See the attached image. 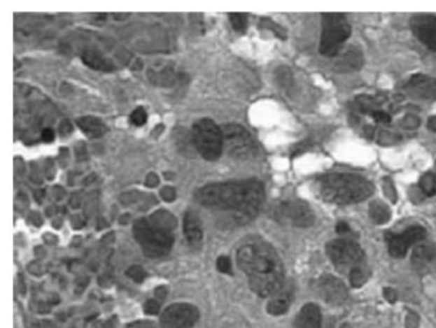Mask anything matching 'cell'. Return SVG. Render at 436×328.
Here are the masks:
<instances>
[{"label": "cell", "mask_w": 436, "mask_h": 328, "mask_svg": "<svg viewBox=\"0 0 436 328\" xmlns=\"http://www.w3.org/2000/svg\"><path fill=\"white\" fill-rule=\"evenodd\" d=\"M196 199L209 210L244 225L259 215L265 201V188L258 179L214 183L197 190Z\"/></svg>", "instance_id": "6da1fadb"}, {"label": "cell", "mask_w": 436, "mask_h": 328, "mask_svg": "<svg viewBox=\"0 0 436 328\" xmlns=\"http://www.w3.org/2000/svg\"><path fill=\"white\" fill-rule=\"evenodd\" d=\"M237 263L260 297H273L284 286V267L276 250L260 238L244 241L237 250Z\"/></svg>", "instance_id": "7a4b0ae2"}, {"label": "cell", "mask_w": 436, "mask_h": 328, "mask_svg": "<svg viewBox=\"0 0 436 328\" xmlns=\"http://www.w3.org/2000/svg\"><path fill=\"white\" fill-rule=\"evenodd\" d=\"M134 236L148 258L165 257L174 244L173 219L169 213L162 212L153 218L137 220L134 224Z\"/></svg>", "instance_id": "3957f363"}, {"label": "cell", "mask_w": 436, "mask_h": 328, "mask_svg": "<svg viewBox=\"0 0 436 328\" xmlns=\"http://www.w3.org/2000/svg\"><path fill=\"white\" fill-rule=\"evenodd\" d=\"M318 187L323 199L339 206L363 202L374 193V185L367 179L342 173L320 178Z\"/></svg>", "instance_id": "277c9868"}, {"label": "cell", "mask_w": 436, "mask_h": 328, "mask_svg": "<svg viewBox=\"0 0 436 328\" xmlns=\"http://www.w3.org/2000/svg\"><path fill=\"white\" fill-rule=\"evenodd\" d=\"M351 24L342 13H324L321 15V38L320 52L324 57L333 58L339 54L343 44L351 36Z\"/></svg>", "instance_id": "5b68a950"}, {"label": "cell", "mask_w": 436, "mask_h": 328, "mask_svg": "<svg viewBox=\"0 0 436 328\" xmlns=\"http://www.w3.org/2000/svg\"><path fill=\"white\" fill-rule=\"evenodd\" d=\"M193 145L207 161H216L224 148L222 128L211 119H200L192 127Z\"/></svg>", "instance_id": "8992f818"}, {"label": "cell", "mask_w": 436, "mask_h": 328, "mask_svg": "<svg viewBox=\"0 0 436 328\" xmlns=\"http://www.w3.org/2000/svg\"><path fill=\"white\" fill-rule=\"evenodd\" d=\"M326 253L335 269L342 273H352L363 269L365 253L363 248L349 239H335L326 245Z\"/></svg>", "instance_id": "52a82bcc"}, {"label": "cell", "mask_w": 436, "mask_h": 328, "mask_svg": "<svg viewBox=\"0 0 436 328\" xmlns=\"http://www.w3.org/2000/svg\"><path fill=\"white\" fill-rule=\"evenodd\" d=\"M224 148L232 157L247 160L253 157L258 151L256 142L244 127L239 124H227L222 128Z\"/></svg>", "instance_id": "ba28073f"}, {"label": "cell", "mask_w": 436, "mask_h": 328, "mask_svg": "<svg viewBox=\"0 0 436 328\" xmlns=\"http://www.w3.org/2000/svg\"><path fill=\"white\" fill-rule=\"evenodd\" d=\"M200 318V312L190 303H174L160 315L162 328H192Z\"/></svg>", "instance_id": "9c48e42d"}, {"label": "cell", "mask_w": 436, "mask_h": 328, "mask_svg": "<svg viewBox=\"0 0 436 328\" xmlns=\"http://www.w3.org/2000/svg\"><path fill=\"white\" fill-rule=\"evenodd\" d=\"M426 236V231L422 227H409L400 233L386 234L388 249L394 258H402L407 255L408 249Z\"/></svg>", "instance_id": "30bf717a"}, {"label": "cell", "mask_w": 436, "mask_h": 328, "mask_svg": "<svg viewBox=\"0 0 436 328\" xmlns=\"http://www.w3.org/2000/svg\"><path fill=\"white\" fill-rule=\"evenodd\" d=\"M276 218L297 227H309L314 224V212L303 202H287L279 206Z\"/></svg>", "instance_id": "8fae6325"}, {"label": "cell", "mask_w": 436, "mask_h": 328, "mask_svg": "<svg viewBox=\"0 0 436 328\" xmlns=\"http://www.w3.org/2000/svg\"><path fill=\"white\" fill-rule=\"evenodd\" d=\"M411 29L422 44L436 52V15H414L411 18Z\"/></svg>", "instance_id": "7c38bea8"}, {"label": "cell", "mask_w": 436, "mask_h": 328, "mask_svg": "<svg viewBox=\"0 0 436 328\" xmlns=\"http://www.w3.org/2000/svg\"><path fill=\"white\" fill-rule=\"evenodd\" d=\"M318 289L321 298L333 306H339L347 298V290L343 283L332 276L320 278Z\"/></svg>", "instance_id": "4fadbf2b"}, {"label": "cell", "mask_w": 436, "mask_h": 328, "mask_svg": "<svg viewBox=\"0 0 436 328\" xmlns=\"http://www.w3.org/2000/svg\"><path fill=\"white\" fill-rule=\"evenodd\" d=\"M406 90L414 97L436 100V78L425 74H416L408 80Z\"/></svg>", "instance_id": "5bb4252c"}, {"label": "cell", "mask_w": 436, "mask_h": 328, "mask_svg": "<svg viewBox=\"0 0 436 328\" xmlns=\"http://www.w3.org/2000/svg\"><path fill=\"white\" fill-rule=\"evenodd\" d=\"M183 233L190 245L199 247L202 243L204 230H202V224L197 213L193 211L185 212V219H183Z\"/></svg>", "instance_id": "9a60e30c"}, {"label": "cell", "mask_w": 436, "mask_h": 328, "mask_svg": "<svg viewBox=\"0 0 436 328\" xmlns=\"http://www.w3.org/2000/svg\"><path fill=\"white\" fill-rule=\"evenodd\" d=\"M292 299H293V289L288 285H284L279 292H275L273 297H270L269 304H267V312L272 315H281V314L287 313Z\"/></svg>", "instance_id": "2e32d148"}, {"label": "cell", "mask_w": 436, "mask_h": 328, "mask_svg": "<svg viewBox=\"0 0 436 328\" xmlns=\"http://www.w3.org/2000/svg\"><path fill=\"white\" fill-rule=\"evenodd\" d=\"M323 317L321 311L316 304H306L298 312L293 328H321Z\"/></svg>", "instance_id": "e0dca14e"}, {"label": "cell", "mask_w": 436, "mask_h": 328, "mask_svg": "<svg viewBox=\"0 0 436 328\" xmlns=\"http://www.w3.org/2000/svg\"><path fill=\"white\" fill-rule=\"evenodd\" d=\"M363 66V52L357 49H348L335 62L337 71L348 73L358 71Z\"/></svg>", "instance_id": "ac0fdd59"}, {"label": "cell", "mask_w": 436, "mask_h": 328, "mask_svg": "<svg viewBox=\"0 0 436 328\" xmlns=\"http://www.w3.org/2000/svg\"><path fill=\"white\" fill-rule=\"evenodd\" d=\"M435 247L431 244H421L414 249L412 263L419 272H426L433 262L435 261Z\"/></svg>", "instance_id": "d6986e66"}, {"label": "cell", "mask_w": 436, "mask_h": 328, "mask_svg": "<svg viewBox=\"0 0 436 328\" xmlns=\"http://www.w3.org/2000/svg\"><path fill=\"white\" fill-rule=\"evenodd\" d=\"M77 125L90 138H99L103 137L108 131V127L105 125L101 119L97 117H82L77 119Z\"/></svg>", "instance_id": "ffe728a7"}, {"label": "cell", "mask_w": 436, "mask_h": 328, "mask_svg": "<svg viewBox=\"0 0 436 328\" xmlns=\"http://www.w3.org/2000/svg\"><path fill=\"white\" fill-rule=\"evenodd\" d=\"M82 60L85 62L86 66L92 68V69H97V71L109 72V71L114 69L111 62L104 58L103 55H100L97 51H85L82 54Z\"/></svg>", "instance_id": "44dd1931"}, {"label": "cell", "mask_w": 436, "mask_h": 328, "mask_svg": "<svg viewBox=\"0 0 436 328\" xmlns=\"http://www.w3.org/2000/svg\"><path fill=\"white\" fill-rule=\"evenodd\" d=\"M370 216L377 224H384L391 218V211L386 204L377 201L370 206Z\"/></svg>", "instance_id": "7402d4cb"}, {"label": "cell", "mask_w": 436, "mask_h": 328, "mask_svg": "<svg viewBox=\"0 0 436 328\" xmlns=\"http://www.w3.org/2000/svg\"><path fill=\"white\" fill-rule=\"evenodd\" d=\"M420 187L426 196L434 197L436 194V176L426 174V176H422L421 180H420Z\"/></svg>", "instance_id": "603a6c76"}, {"label": "cell", "mask_w": 436, "mask_h": 328, "mask_svg": "<svg viewBox=\"0 0 436 328\" xmlns=\"http://www.w3.org/2000/svg\"><path fill=\"white\" fill-rule=\"evenodd\" d=\"M230 20L233 29L238 32H244V29H247V15L244 13H232Z\"/></svg>", "instance_id": "cb8c5ba5"}, {"label": "cell", "mask_w": 436, "mask_h": 328, "mask_svg": "<svg viewBox=\"0 0 436 328\" xmlns=\"http://www.w3.org/2000/svg\"><path fill=\"white\" fill-rule=\"evenodd\" d=\"M148 122V114H146V110L143 108H137V109L132 111L131 114V123L137 127L145 124Z\"/></svg>", "instance_id": "d4e9b609"}, {"label": "cell", "mask_w": 436, "mask_h": 328, "mask_svg": "<svg viewBox=\"0 0 436 328\" xmlns=\"http://www.w3.org/2000/svg\"><path fill=\"white\" fill-rule=\"evenodd\" d=\"M127 276L132 278L136 283H142L146 278V272L140 266H132L127 271Z\"/></svg>", "instance_id": "484cf974"}, {"label": "cell", "mask_w": 436, "mask_h": 328, "mask_svg": "<svg viewBox=\"0 0 436 328\" xmlns=\"http://www.w3.org/2000/svg\"><path fill=\"white\" fill-rule=\"evenodd\" d=\"M216 267L222 273H230L232 272V262H230V258L225 255H222L218 258Z\"/></svg>", "instance_id": "4316f807"}, {"label": "cell", "mask_w": 436, "mask_h": 328, "mask_svg": "<svg viewBox=\"0 0 436 328\" xmlns=\"http://www.w3.org/2000/svg\"><path fill=\"white\" fill-rule=\"evenodd\" d=\"M370 114L377 120V123H384V124L391 123V115L383 110H372Z\"/></svg>", "instance_id": "83f0119b"}, {"label": "cell", "mask_w": 436, "mask_h": 328, "mask_svg": "<svg viewBox=\"0 0 436 328\" xmlns=\"http://www.w3.org/2000/svg\"><path fill=\"white\" fill-rule=\"evenodd\" d=\"M143 311L148 314H151V315L157 314L159 311H160V306H159V303L156 300H148L146 304L143 306Z\"/></svg>", "instance_id": "f1b7e54d"}, {"label": "cell", "mask_w": 436, "mask_h": 328, "mask_svg": "<svg viewBox=\"0 0 436 328\" xmlns=\"http://www.w3.org/2000/svg\"><path fill=\"white\" fill-rule=\"evenodd\" d=\"M41 138L44 139L45 142H52L54 141V131L50 128H46L43 131L41 134Z\"/></svg>", "instance_id": "f546056e"}, {"label": "cell", "mask_w": 436, "mask_h": 328, "mask_svg": "<svg viewBox=\"0 0 436 328\" xmlns=\"http://www.w3.org/2000/svg\"><path fill=\"white\" fill-rule=\"evenodd\" d=\"M337 231L340 234L347 233V231H349V227H348L346 222H339L337 225Z\"/></svg>", "instance_id": "4dcf8cb0"}, {"label": "cell", "mask_w": 436, "mask_h": 328, "mask_svg": "<svg viewBox=\"0 0 436 328\" xmlns=\"http://www.w3.org/2000/svg\"><path fill=\"white\" fill-rule=\"evenodd\" d=\"M429 128L431 131H436V117H431L429 119Z\"/></svg>", "instance_id": "1f68e13d"}]
</instances>
